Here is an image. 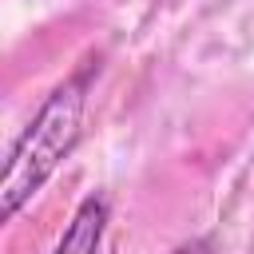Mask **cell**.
Instances as JSON below:
<instances>
[{"instance_id":"6da1fadb","label":"cell","mask_w":254,"mask_h":254,"mask_svg":"<svg viewBox=\"0 0 254 254\" xmlns=\"http://www.w3.org/2000/svg\"><path fill=\"white\" fill-rule=\"evenodd\" d=\"M95 64H83L75 75H67L52 95L40 103V111L28 119V127L16 135L4 175H0V214L16 218L32 194L60 171V163L75 151L79 131H83V107H87V87H91Z\"/></svg>"},{"instance_id":"7a4b0ae2","label":"cell","mask_w":254,"mask_h":254,"mask_svg":"<svg viewBox=\"0 0 254 254\" xmlns=\"http://www.w3.org/2000/svg\"><path fill=\"white\" fill-rule=\"evenodd\" d=\"M103 230H107V198L103 194H87L75 206V214L64 226V234H60L52 254H99Z\"/></svg>"},{"instance_id":"3957f363","label":"cell","mask_w":254,"mask_h":254,"mask_svg":"<svg viewBox=\"0 0 254 254\" xmlns=\"http://www.w3.org/2000/svg\"><path fill=\"white\" fill-rule=\"evenodd\" d=\"M171 254H210V242H206V238H194V242H183V246H175Z\"/></svg>"}]
</instances>
